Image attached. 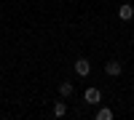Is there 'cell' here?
Instances as JSON below:
<instances>
[{"label":"cell","mask_w":134,"mask_h":120,"mask_svg":"<svg viewBox=\"0 0 134 120\" xmlns=\"http://www.w3.org/2000/svg\"><path fill=\"white\" fill-rule=\"evenodd\" d=\"M105 72L110 75V78H118V75L124 72V64H121L118 59H107L105 61Z\"/></svg>","instance_id":"6da1fadb"},{"label":"cell","mask_w":134,"mask_h":120,"mask_svg":"<svg viewBox=\"0 0 134 120\" xmlns=\"http://www.w3.org/2000/svg\"><path fill=\"white\" fill-rule=\"evenodd\" d=\"M88 72H91V61H88V59H75V75L86 78Z\"/></svg>","instance_id":"7a4b0ae2"},{"label":"cell","mask_w":134,"mask_h":120,"mask_svg":"<svg viewBox=\"0 0 134 120\" xmlns=\"http://www.w3.org/2000/svg\"><path fill=\"white\" fill-rule=\"evenodd\" d=\"M99 99H102L99 88H86V93H83V102L86 104H99Z\"/></svg>","instance_id":"3957f363"},{"label":"cell","mask_w":134,"mask_h":120,"mask_svg":"<svg viewBox=\"0 0 134 120\" xmlns=\"http://www.w3.org/2000/svg\"><path fill=\"white\" fill-rule=\"evenodd\" d=\"M118 19H121V21H131V19H134V8H131L129 3L121 5V8H118Z\"/></svg>","instance_id":"277c9868"},{"label":"cell","mask_w":134,"mask_h":120,"mask_svg":"<svg viewBox=\"0 0 134 120\" xmlns=\"http://www.w3.org/2000/svg\"><path fill=\"white\" fill-rule=\"evenodd\" d=\"M72 83L70 80H64V83H59V96H62V99H70V96H72Z\"/></svg>","instance_id":"5b68a950"},{"label":"cell","mask_w":134,"mask_h":120,"mask_svg":"<svg viewBox=\"0 0 134 120\" xmlns=\"http://www.w3.org/2000/svg\"><path fill=\"white\" fill-rule=\"evenodd\" d=\"M67 115V102H57L54 104V117H64Z\"/></svg>","instance_id":"8992f818"},{"label":"cell","mask_w":134,"mask_h":120,"mask_svg":"<svg viewBox=\"0 0 134 120\" xmlns=\"http://www.w3.org/2000/svg\"><path fill=\"white\" fill-rule=\"evenodd\" d=\"M97 120H113V110H110V107H102V110H97Z\"/></svg>","instance_id":"52a82bcc"}]
</instances>
